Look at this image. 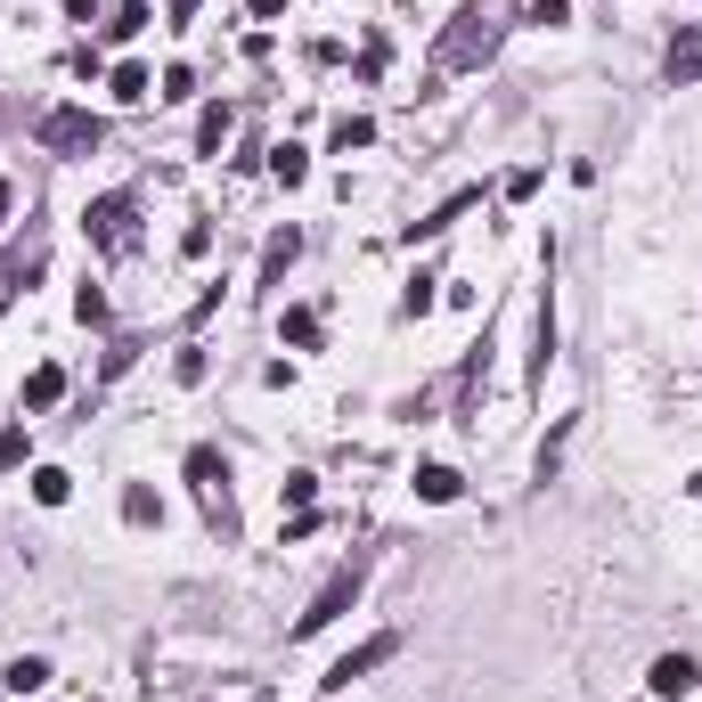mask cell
I'll list each match as a JSON object with an SVG mask.
<instances>
[{"label": "cell", "instance_id": "1", "mask_svg": "<svg viewBox=\"0 0 702 702\" xmlns=\"http://www.w3.org/2000/svg\"><path fill=\"white\" fill-rule=\"evenodd\" d=\"M514 17H523V0H466V9L449 17V33L433 41V74H442V82H449V74H474V66H482V57L507 41Z\"/></svg>", "mask_w": 702, "mask_h": 702}, {"label": "cell", "instance_id": "2", "mask_svg": "<svg viewBox=\"0 0 702 702\" xmlns=\"http://www.w3.org/2000/svg\"><path fill=\"white\" fill-rule=\"evenodd\" d=\"M189 482H196V507H204V523H213L221 540H237V499H230V458H221L213 442H196V449H189Z\"/></svg>", "mask_w": 702, "mask_h": 702}, {"label": "cell", "instance_id": "3", "mask_svg": "<svg viewBox=\"0 0 702 702\" xmlns=\"http://www.w3.org/2000/svg\"><path fill=\"white\" fill-rule=\"evenodd\" d=\"M41 148H50V156H91L98 148V139H107V123H98L91 107H57V115H41Z\"/></svg>", "mask_w": 702, "mask_h": 702}, {"label": "cell", "instance_id": "4", "mask_svg": "<svg viewBox=\"0 0 702 702\" xmlns=\"http://www.w3.org/2000/svg\"><path fill=\"white\" fill-rule=\"evenodd\" d=\"M360 581H368V564H360V555H351V564L336 572V581H327V588L311 596V613H302V621H295V637H319L327 621H343V613L360 605Z\"/></svg>", "mask_w": 702, "mask_h": 702}, {"label": "cell", "instance_id": "5", "mask_svg": "<svg viewBox=\"0 0 702 702\" xmlns=\"http://www.w3.org/2000/svg\"><path fill=\"white\" fill-rule=\"evenodd\" d=\"M392 653H401V637H392V629H384V637H368V646H351V653H343V662H336V670H327V678H319V687H327V694H343V687H351V678H368V670H384V662H392Z\"/></svg>", "mask_w": 702, "mask_h": 702}, {"label": "cell", "instance_id": "6", "mask_svg": "<svg viewBox=\"0 0 702 702\" xmlns=\"http://www.w3.org/2000/svg\"><path fill=\"white\" fill-rule=\"evenodd\" d=\"M123 221H131V196H98L91 213H82V230H91V245L123 254V245H131V230H123Z\"/></svg>", "mask_w": 702, "mask_h": 702}, {"label": "cell", "instance_id": "7", "mask_svg": "<svg viewBox=\"0 0 702 702\" xmlns=\"http://www.w3.org/2000/svg\"><path fill=\"white\" fill-rule=\"evenodd\" d=\"M694 678H702V670L687 662V653H662V662L646 670V687L662 694V702H687V694H694Z\"/></svg>", "mask_w": 702, "mask_h": 702}, {"label": "cell", "instance_id": "8", "mask_svg": "<svg viewBox=\"0 0 702 702\" xmlns=\"http://www.w3.org/2000/svg\"><path fill=\"white\" fill-rule=\"evenodd\" d=\"M662 74L678 82V91H687V82L702 74V25H687V33H678V41H670V57H662Z\"/></svg>", "mask_w": 702, "mask_h": 702}, {"label": "cell", "instance_id": "9", "mask_svg": "<svg viewBox=\"0 0 702 702\" xmlns=\"http://www.w3.org/2000/svg\"><path fill=\"white\" fill-rule=\"evenodd\" d=\"M33 270H41V237H25L17 254H0V302H9V295H17V286H25Z\"/></svg>", "mask_w": 702, "mask_h": 702}, {"label": "cell", "instance_id": "10", "mask_svg": "<svg viewBox=\"0 0 702 702\" xmlns=\"http://www.w3.org/2000/svg\"><path fill=\"white\" fill-rule=\"evenodd\" d=\"M458 490H466V482H458V466H417V499H425V507H449Z\"/></svg>", "mask_w": 702, "mask_h": 702}, {"label": "cell", "instance_id": "11", "mask_svg": "<svg viewBox=\"0 0 702 702\" xmlns=\"http://www.w3.org/2000/svg\"><path fill=\"white\" fill-rule=\"evenodd\" d=\"M107 82H115V98H123V107H139V98H148V91H156V74H148V66H139V57H123V66H115Z\"/></svg>", "mask_w": 702, "mask_h": 702}, {"label": "cell", "instance_id": "12", "mask_svg": "<svg viewBox=\"0 0 702 702\" xmlns=\"http://www.w3.org/2000/svg\"><path fill=\"white\" fill-rule=\"evenodd\" d=\"M0 687H9V694H33V687H50V662H41V653H17V662L0 670Z\"/></svg>", "mask_w": 702, "mask_h": 702}, {"label": "cell", "instance_id": "13", "mask_svg": "<svg viewBox=\"0 0 702 702\" xmlns=\"http://www.w3.org/2000/svg\"><path fill=\"white\" fill-rule=\"evenodd\" d=\"M466 204H474V189H466V196H449V204H433V213H425V221H408V245H417V237H442V230H449V221H458V213H466Z\"/></svg>", "mask_w": 702, "mask_h": 702}, {"label": "cell", "instance_id": "14", "mask_svg": "<svg viewBox=\"0 0 702 702\" xmlns=\"http://www.w3.org/2000/svg\"><path fill=\"white\" fill-rule=\"evenodd\" d=\"M123 523H139V531H148V523H163V499H156L148 482H131V490H123Z\"/></svg>", "mask_w": 702, "mask_h": 702}, {"label": "cell", "instance_id": "15", "mask_svg": "<svg viewBox=\"0 0 702 702\" xmlns=\"http://www.w3.org/2000/svg\"><path fill=\"white\" fill-rule=\"evenodd\" d=\"M295 254H302V237H295V230H278V237H270V254H262V286H278Z\"/></svg>", "mask_w": 702, "mask_h": 702}, {"label": "cell", "instance_id": "16", "mask_svg": "<svg viewBox=\"0 0 702 702\" xmlns=\"http://www.w3.org/2000/svg\"><path fill=\"white\" fill-rule=\"evenodd\" d=\"M33 499H41V507H66V499H74V474H66V466H41V474H33Z\"/></svg>", "mask_w": 702, "mask_h": 702}, {"label": "cell", "instance_id": "17", "mask_svg": "<svg viewBox=\"0 0 702 702\" xmlns=\"http://www.w3.org/2000/svg\"><path fill=\"white\" fill-rule=\"evenodd\" d=\"M230 123H237L230 107H204V115H196V148H204V156H221V139H230Z\"/></svg>", "mask_w": 702, "mask_h": 702}, {"label": "cell", "instance_id": "18", "mask_svg": "<svg viewBox=\"0 0 702 702\" xmlns=\"http://www.w3.org/2000/svg\"><path fill=\"white\" fill-rule=\"evenodd\" d=\"M57 392H66V368H33L25 376V408H50Z\"/></svg>", "mask_w": 702, "mask_h": 702}, {"label": "cell", "instance_id": "19", "mask_svg": "<svg viewBox=\"0 0 702 702\" xmlns=\"http://www.w3.org/2000/svg\"><path fill=\"white\" fill-rule=\"evenodd\" d=\"M270 172L286 180V189H302V180H311V156L302 148H270Z\"/></svg>", "mask_w": 702, "mask_h": 702}, {"label": "cell", "instance_id": "20", "mask_svg": "<svg viewBox=\"0 0 702 702\" xmlns=\"http://www.w3.org/2000/svg\"><path fill=\"white\" fill-rule=\"evenodd\" d=\"M278 336L295 343V351H311V343H319V311H286V319H278Z\"/></svg>", "mask_w": 702, "mask_h": 702}, {"label": "cell", "instance_id": "21", "mask_svg": "<svg viewBox=\"0 0 702 702\" xmlns=\"http://www.w3.org/2000/svg\"><path fill=\"white\" fill-rule=\"evenodd\" d=\"M368 139H376V123H368V115H343V123H336V156L368 148Z\"/></svg>", "mask_w": 702, "mask_h": 702}, {"label": "cell", "instance_id": "22", "mask_svg": "<svg viewBox=\"0 0 702 702\" xmlns=\"http://www.w3.org/2000/svg\"><path fill=\"white\" fill-rule=\"evenodd\" d=\"M33 458V433L25 425H0V466H25Z\"/></svg>", "mask_w": 702, "mask_h": 702}, {"label": "cell", "instance_id": "23", "mask_svg": "<svg viewBox=\"0 0 702 702\" xmlns=\"http://www.w3.org/2000/svg\"><path fill=\"white\" fill-rule=\"evenodd\" d=\"M401 311H408V319H425V311H433V278H425V270H417V278H408V295H401Z\"/></svg>", "mask_w": 702, "mask_h": 702}, {"label": "cell", "instance_id": "24", "mask_svg": "<svg viewBox=\"0 0 702 702\" xmlns=\"http://www.w3.org/2000/svg\"><path fill=\"white\" fill-rule=\"evenodd\" d=\"M311 499H319V482H311V474H286V507H295V514H311Z\"/></svg>", "mask_w": 702, "mask_h": 702}, {"label": "cell", "instance_id": "25", "mask_svg": "<svg viewBox=\"0 0 702 702\" xmlns=\"http://www.w3.org/2000/svg\"><path fill=\"white\" fill-rule=\"evenodd\" d=\"M148 25H156L148 9H115V25H107V33H115V41H131V33H148Z\"/></svg>", "mask_w": 702, "mask_h": 702}, {"label": "cell", "instance_id": "26", "mask_svg": "<svg viewBox=\"0 0 702 702\" xmlns=\"http://www.w3.org/2000/svg\"><path fill=\"white\" fill-rule=\"evenodd\" d=\"M172 376H180V384H204V351H196V343H189V351L172 360Z\"/></svg>", "mask_w": 702, "mask_h": 702}, {"label": "cell", "instance_id": "27", "mask_svg": "<svg viewBox=\"0 0 702 702\" xmlns=\"http://www.w3.org/2000/svg\"><path fill=\"white\" fill-rule=\"evenodd\" d=\"M564 17H572L564 0H531V25H564Z\"/></svg>", "mask_w": 702, "mask_h": 702}, {"label": "cell", "instance_id": "28", "mask_svg": "<svg viewBox=\"0 0 702 702\" xmlns=\"http://www.w3.org/2000/svg\"><path fill=\"white\" fill-rule=\"evenodd\" d=\"M9 213H17V189H9V180H0V230H9Z\"/></svg>", "mask_w": 702, "mask_h": 702}, {"label": "cell", "instance_id": "29", "mask_svg": "<svg viewBox=\"0 0 702 702\" xmlns=\"http://www.w3.org/2000/svg\"><path fill=\"white\" fill-rule=\"evenodd\" d=\"M163 9H172V25H189V9H196V0H163Z\"/></svg>", "mask_w": 702, "mask_h": 702}, {"label": "cell", "instance_id": "30", "mask_svg": "<svg viewBox=\"0 0 702 702\" xmlns=\"http://www.w3.org/2000/svg\"><path fill=\"white\" fill-rule=\"evenodd\" d=\"M245 9H254V17H278V9H286V0H245Z\"/></svg>", "mask_w": 702, "mask_h": 702}, {"label": "cell", "instance_id": "31", "mask_svg": "<svg viewBox=\"0 0 702 702\" xmlns=\"http://www.w3.org/2000/svg\"><path fill=\"white\" fill-rule=\"evenodd\" d=\"M66 17H98V0H66Z\"/></svg>", "mask_w": 702, "mask_h": 702}, {"label": "cell", "instance_id": "32", "mask_svg": "<svg viewBox=\"0 0 702 702\" xmlns=\"http://www.w3.org/2000/svg\"><path fill=\"white\" fill-rule=\"evenodd\" d=\"M687 490H694V499H702V474H694V482H687Z\"/></svg>", "mask_w": 702, "mask_h": 702}]
</instances>
